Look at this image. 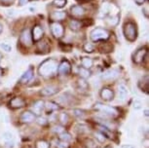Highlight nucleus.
Masks as SVG:
<instances>
[{"mask_svg":"<svg viewBox=\"0 0 149 148\" xmlns=\"http://www.w3.org/2000/svg\"><path fill=\"white\" fill-rule=\"evenodd\" d=\"M147 49L146 48H140L137 51H136V53L133 56V60L134 63H141L145 58H147Z\"/></svg>","mask_w":149,"mask_h":148,"instance_id":"nucleus-6","label":"nucleus"},{"mask_svg":"<svg viewBox=\"0 0 149 148\" xmlns=\"http://www.w3.org/2000/svg\"><path fill=\"white\" fill-rule=\"evenodd\" d=\"M139 87L142 92L144 91L145 93H148L149 90V81H148V76H145L143 79H141L139 83Z\"/></svg>","mask_w":149,"mask_h":148,"instance_id":"nucleus-19","label":"nucleus"},{"mask_svg":"<svg viewBox=\"0 0 149 148\" xmlns=\"http://www.w3.org/2000/svg\"><path fill=\"white\" fill-rule=\"evenodd\" d=\"M81 65H82V67L90 69L93 66V65H94V60H93L91 58L85 57L81 60Z\"/></svg>","mask_w":149,"mask_h":148,"instance_id":"nucleus-22","label":"nucleus"},{"mask_svg":"<svg viewBox=\"0 0 149 148\" xmlns=\"http://www.w3.org/2000/svg\"><path fill=\"white\" fill-rule=\"evenodd\" d=\"M69 27H70V29L74 30V31H78V30L82 27V23H80V22H78V21H75V19H72L69 23Z\"/></svg>","mask_w":149,"mask_h":148,"instance_id":"nucleus-24","label":"nucleus"},{"mask_svg":"<svg viewBox=\"0 0 149 148\" xmlns=\"http://www.w3.org/2000/svg\"><path fill=\"white\" fill-rule=\"evenodd\" d=\"M44 35V30L40 26H35L32 29V33H31V37H32V41L34 42H38L40 41L42 37Z\"/></svg>","mask_w":149,"mask_h":148,"instance_id":"nucleus-11","label":"nucleus"},{"mask_svg":"<svg viewBox=\"0 0 149 148\" xmlns=\"http://www.w3.org/2000/svg\"><path fill=\"white\" fill-rule=\"evenodd\" d=\"M44 106H45V102L43 101V100H37L36 102H34V104H33L32 106V110L34 113V115L36 114V115H40L42 110L44 109Z\"/></svg>","mask_w":149,"mask_h":148,"instance_id":"nucleus-17","label":"nucleus"},{"mask_svg":"<svg viewBox=\"0 0 149 148\" xmlns=\"http://www.w3.org/2000/svg\"><path fill=\"white\" fill-rule=\"evenodd\" d=\"M133 107H134L136 110L141 109V107H142V103H141V101H140V100H139V99H136V100L134 101V103H133Z\"/></svg>","mask_w":149,"mask_h":148,"instance_id":"nucleus-35","label":"nucleus"},{"mask_svg":"<svg viewBox=\"0 0 149 148\" xmlns=\"http://www.w3.org/2000/svg\"><path fill=\"white\" fill-rule=\"evenodd\" d=\"M37 122H38V124H39V125H42V126H44V125H46V124H47L46 119L43 118V117H39V118L37 119Z\"/></svg>","mask_w":149,"mask_h":148,"instance_id":"nucleus-43","label":"nucleus"},{"mask_svg":"<svg viewBox=\"0 0 149 148\" xmlns=\"http://www.w3.org/2000/svg\"><path fill=\"white\" fill-rule=\"evenodd\" d=\"M53 131H54L55 133H58V135H61V133H63V132H64V129H63V126L58 125V126H55V127L53 128Z\"/></svg>","mask_w":149,"mask_h":148,"instance_id":"nucleus-37","label":"nucleus"},{"mask_svg":"<svg viewBox=\"0 0 149 148\" xmlns=\"http://www.w3.org/2000/svg\"><path fill=\"white\" fill-rule=\"evenodd\" d=\"M118 90H119V97L121 99H125L129 94L128 88L124 84H121V85H119V87H118Z\"/></svg>","mask_w":149,"mask_h":148,"instance_id":"nucleus-21","label":"nucleus"},{"mask_svg":"<svg viewBox=\"0 0 149 148\" xmlns=\"http://www.w3.org/2000/svg\"><path fill=\"white\" fill-rule=\"evenodd\" d=\"M60 139L63 141H65V142H68L71 140V135H69L68 133H61L60 135Z\"/></svg>","mask_w":149,"mask_h":148,"instance_id":"nucleus-29","label":"nucleus"},{"mask_svg":"<svg viewBox=\"0 0 149 148\" xmlns=\"http://www.w3.org/2000/svg\"><path fill=\"white\" fill-rule=\"evenodd\" d=\"M44 107H46L47 111H50V112H52V111H55V110H57V109L60 108L57 103H55V102H53V101L46 102V103H45V106Z\"/></svg>","mask_w":149,"mask_h":148,"instance_id":"nucleus-25","label":"nucleus"},{"mask_svg":"<svg viewBox=\"0 0 149 148\" xmlns=\"http://www.w3.org/2000/svg\"><path fill=\"white\" fill-rule=\"evenodd\" d=\"M91 39L92 41L97 42V41H100V40H107L109 38V32L107 30L102 29V28H95L94 30H92L91 32Z\"/></svg>","mask_w":149,"mask_h":148,"instance_id":"nucleus-3","label":"nucleus"},{"mask_svg":"<svg viewBox=\"0 0 149 148\" xmlns=\"http://www.w3.org/2000/svg\"><path fill=\"white\" fill-rule=\"evenodd\" d=\"M57 146L58 148H68V142H65V141H58L57 143Z\"/></svg>","mask_w":149,"mask_h":148,"instance_id":"nucleus-41","label":"nucleus"},{"mask_svg":"<svg viewBox=\"0 0 149 148\" xmlns=\"http://www.w3.org/2000/svg\"><path fill=\"white\" fill-rule=\"evenodd\" d=\"M84 51L87 53H92L94 51V46H93L91 43H86L85 45H84Z\"/></svg>","mask_w":149,"mask_h":148,"instance_id":"nucleus-36","label":"nucleus"},{"mask_svg":"<svg viewBox=\"0 0 149 148\" xmlns=\"http://www.w3.org/2000/svg\"><path fill=\"white\" fill-rule=\"evenodd\" d=\"M24 105H26V100L22 99V97H13L9 102V106L11 108H13V109L22 108V107H24Z\"/></svg>","mask_w":149,"mask_h":148,"instance_id":"nucleus-10","label":"nucleus"},{"mask_svg":"<svg viewBox=\"0 0 149 148\" xmlns=\"http://www.w3.org/2000/svg\"><path fill=\"white\" fill-rule=\"evenodd\" d=\"M19 42L22 44L24 47H29L32 44V37H31V32L30 29L26 28L22 32L21 36H19Z\"/></svg>","mask_w":149,"mask_h":148,"instance_id":"nucleus-5","label":"nucleus"},{"mask_svg":"<svg viewBox=\"0 0 149 148\" xmlns=\"http://www.w3.org/2000/svg\"><path fill=\"white\" fill-rule=\"evenodd\" d=\"M95 138H97V139L100 142H104L106 140V135H104L103 133H95Z\"/></svg>","mask_w":149,"mask_h":148,"instance_id":"nucleus-33","label":"nucleus"},{"mask_svg":"<svg viewBox=\"0 0 149 148\" xmlns=\"http://www.w3.org/2000/svg\"><path fill=\"white\" fill-rule=\"evenodd\" d=\"M0 2H1V3H3V4H5V5H10V4L13 3L14 0H0Z\"/></svg>","mask_w":149,"mask_h":148,"instance_id":"nucleus-44","label":"nucleus"},{"mask_svg":"<svg viewBox=\"0 0 149 148\" xmlns=\"http://www.w3.org/2000/svg\"><path fill=\"white\" fill-rule=\"evenodd\" d=\"M55 7H58V8H63L66 5V0H54L53 2Z\"/></svg>","mask_w":149,"mask_h":148,"instance_id":"nucleus-31","label":"nucleus"},{"mask_svg":"<svg viewBox=\"0 0 149 148\" xmlns=\"http://www.w3.org/2000/svg\"><path fill=\"white\" fill-rule=\"evenodd\" d=\"M73 112H74V115L77 116L78 118H83L84 115H85L84 111L83 110H80V109H74V110H73Z\"/></svg>","mask_w":149,"mask_h":148,"instance_id":"nucleus-39","label":"nucleus"},{"mask_svg":"<svg viewBox=\"0 0 149 148\" xmlns=\"http://www.w3.org/2000/svg\"><path fill=\"white\" fill-rule=\"evenodd\" d=\"M0 47H1V48L3 49L5 52H11V50H12V48H11V46H10V45H8L7 43H2V44H0Z\"/></svg>","mask_w":149,"mask_h":148,"instance_id":"nucleus-42","label":"nucleus"},{"mask_svg":"<svg viewBox=\"0 0 149 148\" xmlns=\"http://www.w3.org/2000/svg\"><path fill=\"white\" fill-rule=\"evenodd\" d=\"M33 74H34V71H33L32 66H30V67L22 75L21 79H19V82L22 84H26L27 82H29V81L31 80V78L33 77Z\"/></svg>","mask_w":149,"mask_h":148,"instance_id":"nucleus-16","label":"nucleus"},{"mask_svg":"<svg viewBox=\"0 0 149 148\" xmlns=\"http://www.w3.org/2000/svg\"><path fill=\"white\" fill-rule=\"evenodd\" d=\"M58 61L54 58H48L39 65L38 73L44 77H51L58 71Z\"/></svg>","mask_w":149,"mask_h":148,"instance_id":"nucleus-1","label":"nucleus"},{"mask_svg":"<svg viewBox=\"0 0 149 148\" xmlns=\"http://www.w3.org/2000/svg\"><path fill=\"white\" fill-rule=\"evenodd\" d=\"M2 60V55H1V53H0V61H1Z\"/></svg>","mask_w":149,"mask_h":148,"instance_id":"nucleus-51","label":"nucleus"},{"mask_svg":"<svg viewBox=\"0 0 149 148\" xmlns=\"http://www.w3.org/2000/svg\"><path fill=\"white\" fill-rule=\"evenodd\" d=\"M7 13H8V15H11V16H13V15H14V11H13V10H8V11H7Z\"/></svg>","mask_w":149,"mask_h":148,"instance_id":"nucleus-48","label":"nucleus"},{"mask_svg":"<svg viewBox=\"0 0 149 148\" xmlns=\"http://www.w3.org/2000/svg\"><path fill=\"white\" fill-rule=\"evenodd\" d=\"M100 96L103 100H105V101H110V100L113 99L114 93H113V91H112L111 89L103 88V89H102V91H100Z\"/></svg>","mask_w":149,"mask_h":148,"instance_id":"nucleus-12","label":"nucleus"},{"mask_svg":"<svg viewBox=\"0 0 149 148\" xmlns=\"http://www.w3.org/2000/svg\"><path fill=\"white\" fill-rule=\"evenodd\" d=\"M145 115H146V116L148 115V110H145Z\"/></svg>","mask_w":149,"mask_h":148,"instance_id":"nucleus-50","label":"nucleus"},{"mask_svg":"<svg viewBox=\"0 0 149 148\" xmlns=\"http://www.w3.org/2000/svg\"><path fill=\"white\" fill-rule=\"evenodd\" d=\"M37 50L40 51L41 53H43V54L48 53L50 51V46H49V44H48V42L47 41L39 42L38 45H37Z\"/></svg>","mask_w":149,"mask_h":148,"instance_id":"nucleus-20","label":"nucleus"},{"mask_svg":"<svg viewBox=\"0 0 149 148\" xmlns=\"http://www.w3.org/2000/svg\"><path fill=\"white\" fill-rule=\"evenodd\" d=\"M134 1H136V3L137 5H142L146 1V0H134Z\"/></svg>","mask_w":149,"mask_h":148,"instance_id":"nucleus-45","label":"nucleus"},{"mask_svg":"<svg viewBox=\"0 0 149 148\" xmlns=\"http://www.w3.org/2000/svg\"><path fill=\"white\" fill-rule=\"evenodd\" d=\"M77 85H78V89L80 91H87L88 90V83L86 82L85 79H79L77 82Z\"/></svg>","mask_w":149,"mask_h":148,"instance_id":"nucleus-27","label":"nucleus"},{"mask_svg":"<svg viewBox=\"0 0 149 148\" xmlns=\"http://www.w3.org/2000/svg\"><path fill=\"white\" fill-rule=\"evenodd\" d=\"M34 120H35V115L31 111H24L21 115V121L22 123H26V124L32 123Z\"/></svg>","mask_w":149,"mask_h":148,"instance_id":"nucleus-15","label":"nucleus"},{"mask_svg":"<svg viewBox=\"0 0 149 148\" xmlns=\"http://www.w3.org/2000/svg\"><path fill=\"white\" fill-rule=\"evenodd\" d=\"M110 8H111V5L107 3V2H105V3H103L102 7V12L106 15V14L109 13V11H110Z\"/></svg>","mask_w":149,"mask_h":148,"instance_id":"nucleus-34","label":"nucleus"},{"mask_svg":"<svg viewBox=\"0 0 149 148\" xmlns=\"http://www.w3.org/2000/svg\"><path fill=\"white\" fill-rule=\"evenodd\" d=\"M119 22V16H115V17H110L107 19V23L110 24V26H116Z\"/></svg>","mask_w":149,"mask_h":148,"instance_id":"nucleus-32","label":"nucleus"},{"mask_svg":"<svg viewBox=\"0 0 149 148\" xmlns=\"http://www.w3.org/2000/svg\"><path fill=\"white\" fill-rule=\"evenodd\" d=\"M36 148H50V144L45 140H38L36 142Z\"/></svg>","mask_w":149,"mask_h":148,"instance_id":"nucleus-30","label":"nucleus"},{"mask_svg":"<svg viewBox=\"0 0 149 148\" xmlns=\"http://www.w3.org/2000/svg\"><path fill=\"white\" fill-rule=\"evenodd\" d=\"M66 17V13L63 12V11H58V12H53L51 15H50V18H51L52 21H61Z\"/></svg>","mask_w":149,"mask_h":148,"instance_id":"nucleus-18","label":"nucleus"},{"mask_svg":"<svg viewBox=\"0 0 149 148\" xmlns=\"http://www.w3.org/2000/svg\"><path fill=\"white\" fill-rule=\"evenodd\" d=\"M70 13H71V15L73 17H75V18H81V17H83L85 15V9L80 6V5H74V6H72L70 8Z\"/></svg>","mask_w":149,"mask_h":148,"instance_id":"nucleus-14","label":"nucleus"},{"mask_svg":"<svg viewBox=\"0 0 149 148\" xmlns=\"http://www.w3.org/2000/svg\"><path fill=\"white\" fill-rule=\"evenodd\" d=\"M79 75L82 79H87V78H89L91 76V71H90V69L80 67L79 68Z\"/></svg>","mask_w":149,"mask_h":148,"instance_id":"nucleus-26","label":"nucleus"},{"mask_svg":"<svg viewBox=\"0 0 149 148\" xmlns=\"http://www.w3.org/2000/svg\"><path fill=\"white\" fill-rule=\"evenodd\" d=\"M58 92V87L50 85V86H46V87H44L40 91V94L44 97H50V96H53V94H57Z\"/></svg>","mask_w":149,"mask_h":148,"instance_id":"nucleus-13","label":"nucleus"},{"mask_svg":"<svg viewBox=\"0 0 149 148\" xmlns=\"http://www.w3.org/2000/svg\"><path fill=\"white\" fill-rule=\"evenodd\" d=\"M29 1V0H19V5H24V4H26V2Z\"/></svg>","mask_w":149,"mask_h":148,"instance_id":"nucleus-47","label":"nucleus"},{"mask_svg":"<svg viewBox=\"0 0 149 148\" xmlns=\"http://www.w3.org/2000/svg\"><path fill=\"white\" fill-rule=\"evenodd\" d=\"M71 71V65L68 60H63L58 66V72L60 75H68Z\"/></svg>","mask_w":149,"mask_h":148,"instance_id":"nucleus-9","label":"nucleus"},{"mask_svg":"<svg viewBox=\"0 0 149 148\" xmlns=\"http://www.w3.org/2000/svg\"><path fill=\"white\" fill-rule=\"evenodd\" d=\"M51 31L56 38H61L64 33L63 26L61 24H58V22H55L51 24Z\"/></svg>","mask_w":149,"mask_h":148,"instance_id":"nucleus-7","label":"nucleus"},{"mask_svg":"<svg viewBox=\"0 0 149 148\" xmlns=\"http://www.w3.org/2000/svg\"><path fill=\"white\" fill-rule=\"evenodd\" d=\"M2 30H3V26H2V24H0V33L2 32Z\"/></svg>","mask_w":149,"mask_h":148,"instance_id":"nucleus-49","label":"nucleus"},{"mask_svg":"<svg viewBox=\"0 0 149 148\" xmlns=\"http://www.w3.org/2000/svg\"><path fill=\"white\" fill-rule=\"evenodd\" d=\"M121 148H134L133 145H130V144H124L121 146Z\"/></svg>","mask_w":149,"mask_h":148,"instance_id":"nucleus-46","label":"nucleus"},{"mask_svg":"<svg viewBox=\"0 0 149 148\" xmlns=\"http://www.w3.org/2000/svg\"><path fill=\"white\" fill-rule=\"evenodd\" d=\"M85 146L86 148H97V145L95 143V140H93L92 138H87L85 141Z\"/></svg>","mask_w":149,"mask_h":148,"instance_id":"nucleus-28","label":"nucleus"},{"mask_svg":"<svg viewBox=\"0 0 149 148\" xmlns=\"http://www.w3.org/2000/svg\"><path fill=\"white\" fill-rule=\"evenodd\" d=\"M100 50H102V52L103 51V50H106L105 51V53H108V52H110L111 51V49H112V47L110 46V45H108V44H106V43H104V44H102V46H100Z\"/></svg>","mask_w":149,"mask_h":148,"instance_id":"nucleus-40","label":"nucleus"},{"mask_svg":"<svg viewBox=\"0 0 149 148\" xmlns=\"http://www.w3.org/2000/svg\"><path fill=\"white\" fill-rule=\"evenodd\" d=\"M120 75V72L117 69H110V70L105 71L102 75V79L104 81H114L116 80Z\"/></svg>","mask_w":149,"mask_h":148,"instance_id":"nucleus-8","label":"nucleus"},{"mask_svg":"<svg viewBox=\"0 0 149 148\" xmlns=\"http://www.w3.org/2000/svg\"><path fill=\"white\" fill-rule=\"evenodd\" d=\"M3 138L5 139V141L8 142V143L11 141H13V135L11 133H5L3 135Z\"/></svg>","mask_w":149,"mask_h":148,"instance_id":"nucleus-38","label":"nucleus"},{"mask_svg":"<svg viewBox=\"0 0 149 148\" xmlns=\"http://www.w3.org/2000/svg\"><path fill=\"white\" fill-rule=\"evenodd\" d=\"M95 109L102 111V112H104L106 115H109V116H116L118 115V110L116 108L112 107V106H108V105H104V104H102V103H97L95 106Z\"/></svg>","mask_w":149,"mask_h":148,"instance_id":"nucleus-4","label":"nucleus"},{"mask_svg":"<svg viewBox=\"0 0 149 148\" xmlns=\"http://www.w3.org/2000/svg\"><path fill=\"white\" fill-rule=\"evenodd\" d=\"M58 120L61 125H66L69 122V116L67 113H60L58 115Z\"/></svg>","mask_w":149,"mask_h":148,"instance_id":"nucleus-23","label":"nucleus"},{"mask_svg":"<svg viewBox=\"0 0 149 148\" xmlns=\"http://www.w3.org/2000/svg\"><path fill=\"white\" fill-rule=\"evenodd\" d=\"M123 31H124V35H125V38L127 39L128 41L134 42V41H136V39L137 38L136 26L133 22H128V23H126L125 26H124Z\"/></svg>","mask_w":149,"mask_h":148,"instance_id":"nucleus-2","label":"nucleus"}]
</instances>
